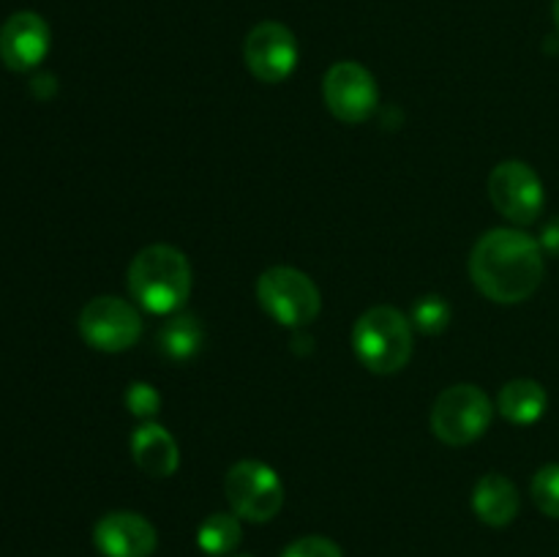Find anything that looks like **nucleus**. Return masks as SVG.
<instances>
[{
    "mask_svg": "<svg viewBox=\"0 0 559 557\" xmlns=\"http://www.w3.org/2000/svg\"><path fill=\"white\" fill-rule=\"evenodd\" d=\"M544 249L522 229H489L469 254L473 284L495 304H522L540 287Z\"/></svg>",
    "mask_w": 559,
    "mask_h": 557,
    "instance_id": "nucleus-1",
    "label": "nucleus"
},
{
    "mask_svg": "<svg viewBox=\"0 0 559 557\" xmlns=\"http://www.w3.org/2000/svg\"><path fill=\"white\" fill-rule=\"evenodd\" d=\"M126 284H129L131 298L142 309L153 315H175L189 300L194 276H191V265L183 251L156 244L142 249L131 260Z\"/></svg>",
    "mask_w": 559,
    "mask_h": 557,
    "instance_id": "nucleus-2",
    "label": "nucleus"
},
{
    "mask_svg": "<svg viewBox=\"0 0 559 557\" xmlns=\"http://www.w3.org/2000/svg\"><path fill=\"white\" fill-rule=\"evenodd\" d=\"M353 347L369 371L396 375L413 358V322L393 306H374L355 322Z\"/></svg>",
    "mask_w": 559,
    "mask_h": 557,
    "instance_id": "nucleus-3",
    "label": "nucleus"
},
{
    "mask_svg": "<svg viewBox=\"0 0 559 557\" xmlns=\"http://www.w3.org/2000/svg\"><path fill=\"white\" fill-rule=\"evenodd\" d=\"M257 300L267 317L287 328H304L317 320L322 298L317 284L298 268H267L257 278Z\"/></svg>",
    "mask_w": 559,
    "mask_h": 557,
    "instance_id": "nucleus-4",
    "label": "nucleus"
},
{
    "mask_svg": "<svg viewBox=\"0 0 559 557\" xmlns=\"http://www.w3.org/2000/svg\"><path fill=\"white\" fill-rule=\"evenodd\" d=\"M495 418V404L478 386H451L431 407V431L445 446H469L480 440Z\"/></svg>",
    "mask_w": 559,
    "mask_h": 557,
    "instance_id": "nucleus-5",
    "label": "nucleus"
},
{
    "mask_svg": "<svg viewBox=\"0 0 559 557\" xmlns=\"http://www.w3.org/2000/svg\"><path fill=\"white\" fill-rule=\"evenodd\" d=\"M224 495L235 517L246 522H271L284 506V484L276 470L254 459H246L227 470Z\"/></svg>",
    "mask_w": 559,
    "mask_h": 557,
    "instance_id": "nucleus-6",
    "label": "nucleus"
},
{
    "mask_svg": "<svg viewBox=\"0 0 559 557\" xmlns=\"http://www.w3.org/2000/svg\"><path fill=\"white\" fill-rule=\"evenodd\" d=\"M80 333L93 349L123 353L140 342L142 317L129 300L102 295L80 311Z\"/></svg>",
    "mask_w": 559,
    "mask_h": 557,
    "instance_id": "nucleus-7",
    "label": "nucleus"
},
{
    "mask_svg": "<svg viewBox=\"0 0 559 557\" xmlns=\"http://www.w3.org/2000/svg\"><path fill=\"white\" fill-rule=\"evenodd\" d=\"M491 205L513 224H533L544 211V183L524 162H502L489 175Z\"/></svg>",
    "mask_w": 559,
    "mask_h": 557,
    "instance_id": "nucleus-8",
    "label": "nucleus"
},
{
    "mask_svg": "<svg viewBox=\"0 0 559 557\" xmlns=\"http://www.w3.org/2000/svg\"><path fill=\"white\" fill-rule=\"evenodd\" d=\"M322 96L328 109L342 123H364L371 118L380 102L374 74L355 60H338L322 80Z\"/></svg>",
    "mask_w": 559,
    "mask_h": 557,
    "instance_id": "nucleus-9",
    "label": "nucleus"
},
{
    "mask_svg": "<svg viewBox=\"0 0 559 557\" xmlns=\"http://www.w3.org/2000/svg\"><path fill=\"white\" fill-rule=\"evenodd\" d=\"M243 58L260 82H284L298 66V42L282 22H260L251 27L243 44Z\"/></svg>",
    "mask_w": 559,
    "mask_h": 557,
    "instance_id": "nucleus-10",
    "label": "nucleus"
},
{
    "mask_svg": "<svg viewBox=\"0 0 559 557\" xmlns=\"http://www.w3.org/2000/svg\"><path fill=\"white\" fill-rule=\"evenodd\" d=\"M93 544L104 557H151L158 546V535L140 513L112 511L98 519Z\"/></svg>",
    "mask_w": 559,
    "mask_h": 557,
    "instance_id": "nucleus-11",
    "label": "nucleus"
},
{
    "mask_svg": "<svg viewBox=\"0 0 559 557\" xmlns=\"http://www.w3.org/2000/svg\"><path fill=\"white\" fill-rule=\"evenodd\" d=\"M49 25L36 11H16L0 27V60L11 71H31L47 58Z\"/></svg>",
    "mask_w": 559,
    "mask_h": 557,
    "instance_id": "nucleus-12",
    "label": "nucleus"
},
{
    "mask_svg": "<svg viewBox=\"0 0 559 557\" xmlns=\"http://www.w3.org/2000/svg\"><path fill=\"white\" fill-rule=\"evenodd\" d=\"M131 457H134L136 467L151 478H169L180 462L175 437L153 420L136 426V431L131 435Z\"/></svg>",
    "mask_w": 559,
    "mask_h": 557,
    "instance_id": "nucleus-13",
    "label": "nucleus"
},
{
    "mask_svg": "<svg viewBox=\"0 0 559 557\" xmlns=\"http://www.w3.org/2000/svg\"><path fill=\"white\" fill-rule=\"evenodd\" d=\"M519 491L506 475L489 473L475 484L473 511L489 528H508L519 513Z\"/></svg>",
    "mask_w": 559,
    "mask_h": 557,
    "instance_id": "nucleus-14",
    "label": "nucleus"
},
{
    "mask_svg": "<svg viewBox=\"0 0 559 557\" xmlns=\"http://www.w3.org/2000/svg\"><path fill=\"white\" fill-rule=\"evenodd\" d=\"M546 404H549V396H546L544 386L535 380H511L497 396V410L506 420L519 426L535 424L540 415L546 413Z\"/></svg>",
    "mask_w": 559,
    "mask_h": 557,
    "instance_id": "nucleus-15",
    "label": "nucleus"
},
{
    "mask_svg": "<svg viewBox=\"0 0 559 557\" xmlns=\"http://www.w3.org/2000/svg\"><path fill=\"white\" fill-rule=\"evenodd\" d=\"M158 353L175 364L197 358L205 344V328L191 315H173L158 331Z\"/></svg>",
    "mask_w": 559,
    "mask_h": 557,
    "instance_id": "nucleus-16",
    "label": "nucleus"
},
{
    "mask_svg": "<svg viewBox=\"0 0 559 557\" xmlns=\"http://www.w3.org/2000/svg\"><path fill=\"white\" fill-rule=\"evenodd\" d=\"M240 517L235 513H211L205 522L197 530V544L205 552L207 557H224L233 555L238 549L240 538H243V530H240Z\"/></svg>",
    "mask_w": 559,
    "mask_h": 557,
    "instance_id": "nucleus-17",
    "label": "nucleus"
},
{
    "mask_svg": "<svg viewBox=\"0 0 559 557\" xmlns=\"http://www.w3.org/2000/svg\"><path fill=\"white\" fill-rule=\"evenodd\" d=\"M409 322L426 336H435V333L445 331L448 322H451V306L442 295H424V298L415 300L413 311H409Z\"/></svg>",
    "mask_w": 559,
    "mask_h": 557,
    "instance_id": "nucleus-18",
    "label": "nucleus"
},
{
    "mask_svg": "<svg viewBox=\"0 0 559 557\" xmlns=\"http://www.w3.org/2000/svg\"><path fill=\"white\" fill-rule=\"evenodd\" d=\"M530 491H533L535 506H538L546 517L559 519V464H546V467H540L538 473H535Z\"/></svg>",
    "mask_w": 559,
    "mask_h": 557,
    "instance_id": "nucleus-19",
    "label": "nucleus"
},
{
    "mask_svg": "<svg viewBox=\"0 0 559 557\" xmlns=\"http://www.w3.org/2000/svg\"><path fill=\"white\" fill-rule=\"evenodd\" d=\"M126 407H129V413L136 415V418L151 420L153 415L158 413V407H162V396H158L156 388L147 386V382H131L129 391H126Z\"/></svg>",
    "mask_w": 559,
    "mask_h": 557,
    "instance_id": "nucleus-20",
    "label": "nucleus"
},
{
    "mask_svg": "<svg viewBox=\"0 0 559 557\" xmlns=\"http://www.w3.org/2000/svg\"><path fill=\"white\" fill-rule=\"evenodd\" d=\"M282 557H344L342 549L333 544L325 535H304V538L293 541Z\"/></svg>",
    "mask_w": 559,
    "mask_h": 557,
    "instance_id": "nucleus-21",
    "label": "nucleus"
},
{
    "mask_svg": "<svg viewBox=\"0 0 559 557\" xmlns=\"http://www.w3.org/2000/svg\"><path fill=\"white\" fill-rule=\"evenodd\" d=\"M540 249H544V254L549 257H559V216L549 218V222L544 224V233H540Z\"/></svg>",
    "mask_w": 559,
    "mask_h": 557,
    "instance_id": "nucleus-22",
    "label": "nucleus"
},
{
    "mask_svg": "<svg viewBox=\"0 0 559 557\" xmlns=\"http://www.w3.org/2000/svg\"><path fill=\"white\" fill-rule=\"evenodd\" d=\"M551 14H555V25L559 31V0H555V5H551Z\"/></svg>",
    "mask_w": 559,
    "mask_h": 557,
    "instance_id": "nucleus-23",
    "label": "nucleus"
},
{
    "mask_svg": "<svg viewBox=\"0 0 559 557\" xmlns=\"http://www.w3.org/2000/svg\"><path fill=\"white\" fill-rule=\"evenodd\" d=\"M233 557H251V555H233Z\"/></svg>",
    "mask_w": 559,
    "mask_h": 557,
    "instance_id": "nucleus-24",
    "label": "nucleus"
}]
</instances>
